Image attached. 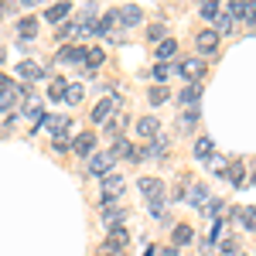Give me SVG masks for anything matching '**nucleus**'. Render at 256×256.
Listing matches in <instances>:
<instances>
[{"label": "nucleus", "mask_w": 256, "mask_h": 256, "mask_svg": "<svg viewBox=\"0 0 256 256\" xmlns=\"http://www.w3.org/2000/svg\"><path fill=\"white\" fill-rule=\"evenodd\" d=\"M18 76L24 82H41V79H44V68L34 65V62H20V65H18Z\"/></svg>", "instance_id": "1a4fd4ad"}, {"label": "nucleus", "mask_w": 256, "mask_h": 256, "mask_svg": "<svg viewBox=\"0 0 256 256\" xmlns=\"http://www.w3.org/2000/svg\"><path fill=\"white\" fill-rule=\"evenodd\" d=\"M120 20H123V28H137L140 20H144V10H140L137 4H126V7H120Z\"/></svg>", "instance_id": "6e6552de"}, {"label": "nucleus", "mask_w": 256, "mask_h": 256, "mask_svg": "<svg viewBox=\"0 0 256 256\" xmlns=\"http://www.w3.org/2000/svg\"><path fill=\"white\" fill-rule=\"evenodd\" d=\"M116 24H120V10H110V14H102V18H99L92 28H96V34H110Z\"/></svg>", "instance_id": "2eb2a0df"}, {"label": "nucleus", "mask_w": 256, "mask_h": 256, "mask_svg": "<svg viewBox=\"0 0 256 256\" xmlns=\"http://www.w3.org/2000/svg\"><path fill=\"white\" fill-rule=\"evenodd\" d=\"M178 72H181L188 82H195V79H202V76H205V62H202V58H181Z\"/></svg>", "instance_id": "39448f33"}, {"label": "nucleus", "mask_w": 256, "mask_h": 256, "mask_svg": "<svg viewBox=\"0 0 256 256\" xmlns=\"http://www.w3.org/2000/svg\"><path fill=\"white\" fill-rule=\"evenodd\" d=\"M202 212H205V216H222V202H212V198H208V205H205V208H202Z\"/></svg>", "instance_id": "58836bf2"}, {"label": "nucleus", "mask_w": 256, "mask_h": 256, "mask_svg": "<svg viewBox=\"0 0 256 256\" xmlns=\"http://www.w3.org/2000/svg\"><path fill=\"white\" fill-rule=\"evenodd\" d=\"M253 184H256V168H253Z\"/></svg>", "instance_id": "37998d69"}, {"label": "nucleus", "mask_w": 256, "mask_h": 256, "mask_svg": "<svg viewBox=\"0 0 256 256\" xmlns=\"http://www.w3.org/2000/svg\"><path fill=\"white\" fill-rule=\"evenodd\" d=\"M174 52H178V41H171V38H164V41L158 44V58H160V62H168Z\"/></svg>", "instance_id": "a878e982"}, {"label": "nucleus", "mask_w": 256, "mask_h": 256, "mask_svg": "<svg viewBox=\"0 0 256 256\" xmlns=\"http://www.w3.org/2000/svg\"><path fill=\"white\" fill-rule=\"evenodd\" d=\"M158 130H160V120H158V116H144V120H137V137L154 140V137H158Z\"/></svg>", "instance_id": "0eeeda50"}, {"label": "nucleus", "mask_w": 256, "mask_h": 256, "mask_svg": "<svg viewBox=\"0 0 256 256\" xmlns=\"http://www.w3.org/2000/svg\"><path fill=\"white\" fill-rule=\"evenodd\" d=\"M226 178H229L232 184H242V164H229V171H226Z\"/></svg>", "instance_id": "f704fd0d"}, {"label": "nucleus", "mask_w": 256, "mask_h": 256, "mask_svg": "<svg viewBox=\"0 0 256 256\" xmlns=\"http://www.w3.org/2000/svg\"><path fill=\"white\" fill-rule=\"evenodd\" d=\"M86 58V52H82L79 44H65V48H58V62L62 65H72V62Z\"/></svg>", "instance_id": "dca6fc26"}, {"label": "nucleus", "mask_w": 256, "mask_h": 256, "mask_svg": "<svg viewBox=\"0 0 256 256\" xmlns=\"http://www.w3.org/2000/svg\"><path fill=\"white\" fill-rule=\"evenodd\" d=\"M229 14L239 20H256V4H242V0H236V4H229Z\"/></svg>", "instance_id": "ddd939ff"}, {"label": "nucleus", "mask_w": 256, "mask_h": 256, "mask_svg": "<svg viewBox=\"0 0 256 256\" xmlns=\"http://www.w3.org/2000/svg\"><path fill=\"white\" fill-rule=\"evenodd\" d=\"M158 256H178V250H174V246H168V250H160Z\"/></svg>", "instance_id": "79ce46f5"}, {"label": "nucleus", "mask_w": 256, "mask_h": 256, "mask_svg": "<svg viewBox=\"0 0 256 256\" xmlns=\"http://www.w3.org/2000/svg\"><path fill=\"white\" fill-rule=\"evenodd\" d=\"M184 198H188L195 208H205V205H208V188H205V184H192V192Z\"/></svg>", "instance_id": "a211bd4d"}, {"label": "nucleus", "mask_w": 256, "mask_h": 256, "mask_svg": "<svg viewBox=\"0 0 256 256\" xmlns=\"http://www.w3.org/2000/svg\"><path fill=\"white\" fill-rule=\"evenodd\" d=\"M137 192L147 195L154 205H158L160 198H164V181H158V178H137Z\"/></svg>", "instance_id": "f257e3e1"}, {"label": "nucleus", "mask_w": 256, "mask_h": 256, "mask_svg": "<svg viewBox=\"0 0 256 256\" xmlns=\"http://www.w3.org/2000/svg\"><path fill=\"white\" fill-rule=\"evenodd\" d=\"M106 229H120L123 226V218H126V208H106Z\"/></svg>", "instance_id": "5701e85b"}, {"label": "nucleus", "mask_w": 256, "mask_h": 256, "mask_svg": "<svg viewBox=\"0 0 256 256\" xmlns=\"http://www.w3.org/2000/svg\"><path fill=\"white\" fill-rule=\"evenodd\" d=\"M147 99H150V106H160V102H168V89L164 86H150Z\"/></svg>", "instance_id": "c85d7f7f"}, {"label": "nucleus", "mask_w": 256, "mask_h": 256, "mask_svg": "<svg viewBox=\"0 0 256 256\" xmlns=\"http://www.w3.org/2000/svg\"><path fill=\"white\" fill-rule=\"evenodd\" d=\"M232 216H236V222L242 226V229H250V232H256V208H236Z\"/></svg>", "instance_id": "6ab92c4d"}, {"label": "nucleus", "mask_w": 256, "mask_h": 256, "mask_svg": "<svg viewBox=\"0 0 256 256\" xmlns=\"http://www.w3.org/2000/svg\"><path fill=\"white\" fill-rule=\"evenodd\" d=\"M116 164V158L110 154V150H102V154H92L89 158V174H99V178H106L110 174V168Z\"/></svg>", "instance_id": "20e7f679"}, {"label": "nucleus", "mask_w": 256, "mask_h": 256, "mask_svg": "<svg viewBox=\"0 0 256 256\" xmlns=\"http://www.w3.org/2000/svg\"><path fill=\"white\" fill-rule=\"evenodd\" d=\"M192 154H195V160H208L212 154H216V144H212L208 137H198V140H195V150H192Z\"/></svg>", "instance_id": "f3484780"}, {"label": "nucleus", "mask_w": 256, "mask_h": 256, "mask_svg": "<svg viewBox=\"0 0 256 256\" xmlns=\"http://www.w3.org/2000/svg\"><path fill=\"white\" fill-rule=\"evenodd\" d=\"M126 123H130V116H126V113H113V116L102 123V126H106V137H110V140L123 137V126H126Z\"/></svg>", "instance_id": "423d86ee"}, {"label": "nucleus", "mask_w": 256, "mask_h": 256, "mask_svg": "<svg viewBox=\"0 0 256 256\" xmlns=\"http://www.w3.org/2000/svg\"><path fill=\"white\" fill-rule=\"evenodd\" d=\"M232 28H236V18L226 10V14H218V18H216V28H212V31H216V34H229Z\"/></svg>", "instance_id": "4be33fe9"}, {"label": "nucleus", "mask_w": 256, "mask_h": 256, "mask_svg": "<svg viewBox=\"0 0 256 256\" xmlns=\"http://www.w3.org/2000/svg\"><path fill=\"white\" fill-rule=\"evenodd\" d=\"M205 164H208V171H212V174H226V171H229V160L222 158V154H212Z\"/></svg>", "instance_id": "393cba45"}, {"label": "nucleus", "mask_w": 256, "mask_h": 256, "mask_svg": "<svg viewBox=\"0 0 256 256\" xmlns=\"http://www.w3.org/2000/svg\"><path fill=\"white\" fill-rule=\"evenodd\" d=\"M76 31H79V24H68V20H65V24H58V31H55V38H58V41H68L72 34H76Z\"/></svg>", "instance_id": "2f4dec72"}, {"label": "nucleus", "mask_w": 256, "mask_h": 256, "mask_svg": "<svg viewBox=\"0 0 256 256\" xmlns=\"http://www.w3.org/2000/svg\"><path fill=\"white\" fill-rule=\"evenodd\" d=\"M192 239H195V229H192L188 222H178L174 232H171V242H174V250H178V246H188Z\"/></svg>", "instance_id": "9b49d317"}, {"label": "nucleus", "mask_w": 256, "mask_h": 256, "mask_svg": "<svg viewBox=\"0 0 256 256\" xmlns=\"http://www.w3.org/2000/svg\"><path fill=\"white\" fill-rule=\"evenodd\" d=\"M198 96H202V86H198V82H188L184 92H181V102H184V106H195Z\"/></svg>", "instance_id": "b1692460"}, {"label": "nucleus", "mask_w": 256, "mask_h": 256, "mask_svg": "<svg viewBox=\"0 0 256 256\" xmlns=\"http://www.w3.org/2000/svg\"><path fill=\"white\" fill-rule=\"evenodd\" d=\"M123 188H126V181L120 174H106L102 178V202L110 205V202H116L120 195H123Z\"/></svg>", "instance_id": "f03ea898"}, {"label": "nucleus", "mask_w": 256, "mask_h": 256, "mask_svg": "<svg viewBox=\"0 0 256 256\" xmlns=\"http://www.w3.org/2000/svg\"><path fill=\"white\" fill-rule=\"evenodd\" d=\"M147 34H150V41H160V38H164V24H154Z\"/></svg>", "instance_id": "ea45409f"}, {"label": "nucleus", "mask_w": 256, "mask_h": 256, "mask_svg": "<svg viewBox=\"0 0 256 256\" xmlns=\"http://www.w3.org/2000/svg\"><path fill=\"white\" fill-rule=\"evenodd\" d=\"M65 92H68V82H65V79H55L52 86H48V96L55 99V102H58V99H65Z\"/></svg>", "instance_id": "bb28decb"}, {"label": "nucleus", "mask_w": 256, "mask_h": 256, "mask_svg": "<svg viewBox=\"0 0 256 256\" xmlns=\"http://www.w3.org/2000/svg\"><path fill=\"white\" fill-rule=\"evenodd\" d=\"M18 31H20V38H34V31H38V20L34 18H24L18 24Z\"/></svg>", "instance_id": "c756f323"}, {"label": "nucleus", "mask_w": 256, "mask_h": 256, "mask_svg": "<svg viewBox=\"0 0 256 256\" xmlns=\"http://www.w3.org/2000/svg\"><path fill=\"white\" fill-rule=\"evenodd\" d=\"M126 246H130V232L120 226V229H110V236H106V246H102V250H106V253H123Z\"/></svg>", "instance_id": "7ed1b4c3"}, {"label": "nucleus", "mask_w": 256, "mask_h": 256, "mask_svg": "<svg viewBox=\"0 0 256 256\" xmlns=\"http://www.w3.org/2000/svg\"><path fill=\"white\" fill-rule=\"evenodd\" d=\"M134 150H137V147H130V140H126V137H116L110 154H113V158H134Z\"/></svg>", "instance_id": "aec40b11"}, {"label": "nucleus", "mask_w": 256, "mask_h": 256, "mask_svg": "<svg viewBox=\"0 0 256 256\" xmlns=\"http://www.w3.org/2000/svg\"><path fill=\"white\" fill-rule=\"evenodd\" d=\"M195 123H198V106H192V110L181 113V130H188V126H195Z\"/></svg>", "instance_id": "473e14b6"}, {"label": "nucleus", "mask_w": 256, "mask_h": 256, "mask_svg": "<svg viewBox=\"0 0 256 256\" xmlns=\"http://www.w3.org/2000/svg\"><path fill=\"white\" fill-rule=\"evenodd\" d=\"M113 113H116V102H113V99H102V102H96V110H92L89 116H92V123H106Z\"/></svg>", "instance_id": "f8f14e48"}, {"label": "nucleus", "mask_w": 256, "mask_h": 256, "mask_svg": "<svg viewBox=\"0 0 256 256\" xmlns=\"http://www.w3.org/2000/svg\"><path fill=\"white\" fill-rule=\"evenodd\" d=\"M10 89H14V82L7 79V76H0V96H4V92H10Z\"/></svg>", "instance_id": "a19ab883"}, {"label": "nucleus", "mask_w": 256, "mask_h": 256, "mask_svg": "<svg viewBox=\"0 0 256 256\" xmlns=\"http://www.w3.org/2000/svg\"><path fill=\"white\" fill-rule=\"evenodd\" d=\"M195 44H198V52L208 55V52H216V48H218V34H216V31H198Z\"/></svg>", "instance_id": "4468645a"}, {"label": "nucleus", "mask_w": 256, "mask_h": 256, "mask_svg": "<svg viewBox=\"0 0 256 256\" xmlns=\"http://www.w3.org/2000/svg\"><path fill=\"white\" fill-rule=\"evenodd\" d=\"M102 62H106V55H102V48H89V52H86V65H89V68H99Z\"/></svg>", "instance_id": "cd10ccee"}, {"label": "nucleus", "mask_w": 256, "mask_h": 256, "mask_svg": "<svg viewBox=\"0 0 256 256\" xmlns=\"http://www.w3.org/2000/svg\"><path fill=\"white\" fill-rule=\"evenodd\" d=\"M68 10H72L68 4H52V7L44 10V18L52 20V24H58V20H65V18H68Z\"/></svg>", "instance_id": "412c9836"}, {"label": "nucleus", "mask_w": 256, "mask_h": 256, "mask_svg": "<svg viewBox=\"0 0 256 256\" xmlns=\"http://www.w3.org/2000/svg\"><path fill=\"white\" fill-rule=\"evenodd\" d=\"M198 14H202L205 20H216L222 10H218V4H212V0H208V4H202V7H198Z\"/></svg>", "instance_id": "7c9ffc66"}, {"label": "nucleus", "mask_w": 256, "mask_h": 256, "mask_svg": "<svg viewBox=\"0 0 256 256\" xmlns=\"http://www.w3.org/2000/svg\"><path fill=\"white\" fill-rule=\"evenodd\" d=\"M65 102H82V86H68V92H65Z\"/></svg>", "instance_id": "4c0bfd02"}, {"label": "nucleus", "mask_w": 256, "mask_h": 256, "mask_svg": "<svg viewBox=\"0 0 256 256\" xmlns=\"http://www.w3.org/2000/svg\"><path fill=\"white\" fill-rule=\"evenodd\" d=\"M92 147H96V137H92V134H79V137L72 140V150H76L79 158H92Z\"/></svg>", "instance_id": "9d476101"}, {"label": "nucleus", "mask_w": 256, "mask_h": 256, "mask_svg": "<svg viewBox=\"0 0 256 256\" xmlns=\"http://www.w3.org/2000/svg\"><path fill=\"white\" fill-rule=\"evenodd\" d=\"M168 76H171L168 62H158V65H154V79H158V82H168Z\"/></svg>", "instance_id": "e433bc0d"}, {"label": "nucleus", "mask_w": 256, "mask_h": 256, "mask_svg": "<svg viewBox=\"0 0 256 256\" xmlns=\"http://www.w3.org/2000/svg\"><path fill=\"white\" fill-rule=\"evenodd\" d=\"M147 154H150V158H164V154H168V140H154V144L147 147Z\"/></svg>", "instance_id": "72a5a7b5"}, {"label": "nucleus", "mask_w": 256, "mask_h": 256, "mask_svg": "<svg viewBox=\"0 0 256 256\" xmlns=\"http://www.w3.org/2000/svg\"><path fill=\"white\" fill-rule=\"evenodd\" d=\"M218 253H222V256H239V246H236V239H226V242L218 246Z\"/></svg>", "instance_id": "c9c22d12"}]
</instances>
